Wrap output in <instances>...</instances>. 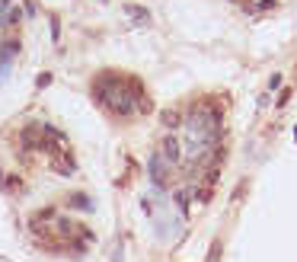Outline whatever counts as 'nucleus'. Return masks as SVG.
Wrapping results in <instances>:
<instances>
[{
    "instance_id": "ddd939ff",
    "label": "nucleus",
    "mask_w": 297,
    "mask_h": 262,
    "mask_svg": "<svg viewBox=\"0 0 297 262\" xmlns=\"http://www.w3.org/2000/svg\"><path fill=\"white\" fill-rule=\"evenodd\" d=\"M51 83V74H39V87H48Z\"/></svg>"
},
{
    "instance_id": "f257e3e1",
    "label": "nucleus",
    "mask_w": 297,
    "mask_h": 262,
    "mask_svg": "<svg viewBox=\"0 0 297 262\" xmlns=\"http://www.w3.org/2000/svg\"><path fill=\"white\" fill-rule=\"evenodd\" d=\"M93 99L115 115H131L134 109H141V112L150 109V99L144 96L141 80L125 77V74H112V70H105V74H99L93 80Z\"/></svg>"
},
{
    "instance_id": "423d86ee",
    "label": "nucleus",
    "mask_w": 297,
    "mask_h": 262,
    "mask_svg": "<svg viewBox=\"0 0 297 262\" xmlns=\"http://www.w3.org/2000/svg\"><path fill=\"white\" fill-rule=\"evenodd\" d=\"M160 118H163V125H166V128H170V125H173V128H176V125H182V115L176 112V109H166Z\"/></svg>"
},
{
    "instance_id": "f8f14e48",
    "label": "nucleus",
    "mask_w": 297,
    "mask_h": 262,
    "mask_svg": "<svg viewBox=\"0 0 297 262\" xmlns=\"http://www.w3.org/2000/svg\"><path fill=\"white\" fill-rule=\"evenodd\" d=\"M259 7H262V10H278V0H262Z\"/></svg>"
},
{
    "instance_id": "6e6552de",
    "label": "nucleus",
    "mask_w": 297,
    "mask_h": 262,
    "mask_svg": "<svg viewBox=\"0 0 297 262\" xmlns=\"http://www.w3.org/2000/svg\"><path fill=\"white\" fill-rule=\"evenodd\" d=\"M128 16H131V19H138V22H144V19H147L144 7H128Z\"/></svg>"
},
{
    "instance_id": "f03ea898",
    "label": "nucleus",
    "mask_w": 297,
    "mask_h": 262,
    "mask_svg": "<svg viewBox=\"0 0 297 262\" xmlns=\"http://www.w3.org/2000/svg\"><path fill=\"white\" fill-rule=\"evenodd\" d=\"M147 170H150L153 186H160V189H163V186H166V170H173V163H170V160H166L163 153L157 150V153H153V160L147 163Z\"/></svg>"
},
{
    "instance_id": "39448f33",
    "label": "nucleus",
    "mask_w": 297,
    "mask_h": 262,
    "mask_svg": "<svg viewBox=\"0 0 297 262\" xmlns=\"http://www.w3.org/2000/svg\"><path fill=\"white\" fill-rule=\"evenodd\" d=\"M19 51V39H16V35H13V39H4V42H0V64H10V58H13Z\"/></svg>"
},
{
    "instance_id": "7ed1b4c3",
    "label": "nucleus",
    "mask_w": 297,
    "mask_h": 262,
    "mask_svg": "<svg viewBox=\"0 0 297 262\" xmlns=\"http://www.w3.org/2000/svg\"><path fill=\"white\" fill-rule=\"evenodd\" d=\"M51 170H55V173H64V176H70V173L77 170V166H74V157H70V153H67L64 147L51 150Z\"/></svg>"
},
{
    "instance_id": "9b49d317",
    "label": "nucleus",
    "mask_w": 297,
    "mask_h": 262,
    "mask_svg": "<svg viewBox=\"0 0 297 262\" xmlns=\"http://www.w3.org/2000/svg\"><path fill=\"white\" fill-rule=\"evenodd\" d=\"M288 99H291V90H281V96H278V102H275V109H281V106L288 102Z\"/></svg>"
},
{
    "instance_id": "1a4fd4ad",
    "label": "nucleus",
    "mask_w": 297,
    "mask_h": 262,
    "mask_svg": "<svg viewBox=\"0 0 297 262\" xmlns=\"http://www.w3.org/2000/svg\"><path fill=\"white\" fill-rule=\"evenodd\" d=\"M70 205H74V208H90V198L87 195H74V198H70Z\"/></svg>"
},
{
    "instance_id": "0eeeda50",
    "label": "nucleus",
    "mask_w": 297,
    "mask_h": 262,
    "mask_svg": "<svg viewBox=\"0 0 297 262\" xmlns=\"http://www.w3.org/2000/svg\"><path fill=\"white\" fill-rule=\"evenodd\" d=\"M4 186H7V192H22V179H16V176H7Z\"/></svg>"
},
{
    "instance_id": "9d476101",
    "label": "nucleus",
    "mask_w": 297,
    "mask_h": 262,
    "mask_svg": "<svg viewBox=\"0 0 297 262\" xmlns=\"http://www.w3.org/2000/svg\"><path fill=\"white\" fill-rule=\"evenodd\" d=\"M221 256V240H214V246H211V253H208V262H218Z\"/></svg>"
},
{
    "instance_id": "20e7f679",
    "label": "nucleus",
    "mask_w": 297,
    "mask_h": 262,
    "mask_svg": "<svg viewBox=\"0 0 297 262\" xmlns=\"http://www.w3.org/2000/svg\"><path fill=\"white\" fill-rule=\"evenodd\" d=\"M160 153H163V157L170 160V163H179V157H182V144H179V138H176V135H166V138H163V144H160Z\"/></svg>"
}]
</instances>
